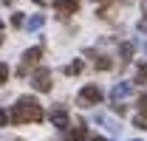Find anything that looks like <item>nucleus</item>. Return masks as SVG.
Here are the masks:
<instances>
[{
    "instance_id": "nucleus-1",
    "label": "nucleus",
    "mask_w": 147,
    "mask_h": 141,
    "mask_svg": "<svg viewBox=\"0 0 147 141\" xmlns=\"http://www.w3.org/2000/svg\"><path fill=\"white\" fill-rule=\"evenodd\" d=\"M11 122L14 124H26V122H42V107L34 96H20L17 105H14V113H11Z\"/></svg>"
},
{
    "instance_id": "nucleus-2",
    "label": "nucleus",
    "mask_w": 147,
    "mask_h": 141,
    "mask_svg": "<svg viewBox=\"0 0 147 141\" xmlns=\"http://www.w3.org/2000/svg\"><path fill=\"white\" fill-rule=\"evenodd\" d=\"M82 107H93L102 102V88L99 85H85V88L79 90V99H76Z\"/></svg>"
},
{
    "instance_id": "nucleus-3",
    "label": "nucleus",
    "mask_w": 147,
    "mask_h": 141,
    "mask_svg": "<svg viewBox=\"0 0 147 141\" xmlns=\"http://www.w3.org/2000/svg\"><path fill=\"white\" fill-rule=\"evenodd\" d=\"M40 56H42V45L28 48V51L23 54V62H20L17 73H20V76H26V73H28V68H34V65H37V59H40Z\"/></svg>"
},
{
    "instance_id": "nucleus-4",
    "label": "nucleus",
    "mask_w": 147,
    "mask_h": 141,
    "mask_svg": "<svg viewBox=\"0 0 147 141\" xmlns=\"http://www.w3.org/2000/svg\"><path fill=\"white\" fill-rule=\"evenodd\" d=\"M31 85H34V90H40V93H48V90H51V70L48 68H37L34 76H31Z\"/></svg>"
},
{
    "instance_id": "nucleus-5",
    "label": "nucleus",
    "mask_w": 147,
    "mask_h": 141,
    "mask_svg": "<svg viewBox=\"0 0 147 141\" xmlns=\"http://www.w3.org/2000/svg\"><path fill=\"white\" fill-rule=\"evenodd\" d=\"M130 90H133L130 82H116L113 90H110V102H125V99L130 96Z\"/></svg>"
},
{
    "instance_id": "nucleus-6",
    "label": "nucleus",
    "mask_w": 147,
    "mask_h": 141,
    "mask_svg": "<svg viewBox=\"0 0 147 141\" xmlns=\"http://www.w3.org/2000/svg\"><path fill=\"white\" fill-rule=\"evenodd\" d=\"M54 9L62 17H68V14H74V11L79 9V0H54Z\"/></svg>"
},
{
    "instance_id": "nucleus-7",
    "label": "nucleus",
    "mask_w": 147,
    "mask_h": 141,
    "mask_svg": "<svg viewBox=\"0 0 147 141\" xmlns=\"http://www.w3.org/2000/svg\"><path fill=\"white\" fill-rule=\"evenodd\" d=\"M51 124H54V127H59V130H65V127H68V113H65L62 107H59V110H54V113H51Z\"/></svg>"
},
{
    "instance_id": "nucleus-8",
    "label": "nucleus",
    "mask_w": 147,
    "mask_h": 141,
    "mask_svg": "<svg viewBox=\"0 0 147 141\" xmlns=\"http://www.w3.org/2000/svg\"><path fill=\"white\" fill-rule=\"evenodd\" d=\"M42 23H45V14H31L23 26H26L28 31H37V28H42Z\"/></svg>"
},
{
    "instance_id": "nucleus-9",
    "label": "nucleus",
    "mask_w": 147,
    "mask_h": 141,
    "mask_svg": "<svg viewBox=\"0 0 147 141\" xmlns=\"http://www.w3.org/2000/svg\"><path fill=\"white\" fill-rule=\"evenodd\" d=\"M133 51H136L133 42H122V45H119V56H122V62H127L130 56H133Z\"/></svg>"
},
{
    "instance_id": "nucleus-10",
    "label": "nucleus",
    "mask_w": 147,
    "mask_h": 141,
    "mask_svg": "<svg viewBox=\"0 0 147 141\" xmlns=\"http://www.w3.org/2000/svg\"><path fill=\"white\" fill-rule=\"evenodd\" d=\"M68 138L71 141H88V130L85 127H74L71 133H68Z\"/></svg>"
},
{
    "instance_id": "nucleus-11",
    "label": "nucleus",
    "mask_w": 147,
    "mask_h": 141,
    "mask_svg": "<svg viewBox=\"0 0 147 141\" xmlns=\"http://www.w3.org/2000/svg\"><path fill=\"white\" fill-rule=\"evenodd\" d=\"M93 65H96L99 70H110V65H113V62H110V56H105V54H99V56L93 59Z\"/></svg>"
},
{
    "instance_id": "nucleus-12",
    "label": "nucleus",
    "mask_w": 147,
    "mask_h": 141,
    "mask_svg": "<svg viewBox=\"0 0 147 141\" xmlns=\"http://www.w3.org/2000/svg\"><path fill=\"white\" fill-rule=\"evenodd\" d=\"M76 73H82V62L79 59H74L71 65H65V76H76Z\"/></svg>"
},
{
    "instance_id": "nucleus-13",
    "label": "nucleus",
    "mask_w": 147,
    "mask_h": 141,
    "mask_svg": "<svg viewBox=\"0 0 147 141\" xmlns=\"http://www.w3.org/2000/svg\"><path fill=\"white\" fill-rule=\"evenodd\" d=\"M136 107H139V113L147 119V93H142V96H139V105H136Z\"/></svg>"
},
{
    "instance_id": "nucleus-14",
    "label": "nucleus",
    "mask_w": 147,
    "mask_h": 141,
    "mask_svg": "<svg viewBox=\"0 0 147 141\" xmlns=\"http://www.w3.org/2000/svg\"><path fill=\"white\" fill-rule=\"evenodd\" d=\"M133 127H139V130H147V119L142 116V113H139V116L133 119Z\"/></svg>"
},
{
    "instance_id": "nucleus-15",
    "label": "nucleus",
    "mask_w": 147,
    "mask_h": 141,
    "mask_svg": "<svg viewBox=\"0 0 147 141\" xmlns=\"http://www.w3.org/2000/svg\"><path fill=\"white\" fill-rule=\"evenodd\" d=\"M9 122H11V113H6V110L0 107V127H6Z\"/></svg>"
},
{
    "instance_id": "nucleus-16",
    "label": "nucleus",
    "mask_w": 147,
    "mask_h": 141,
    "mask_svg": "<svg viewBox=\"0 0 147 141\" xmlns=\"http://www.w3.org/2000/svg\"><path fill=\"white\" fill-rule=\"evenodd\" d=\"M6 79H9V68L0 62V85H6Z\"/></svg>"
},
{
    "instance_id": "nucleus-17",
    "label": "nucleus",
    "mask_w": 147,
    "mask_h": 141,
    "mask_svg": "<svg viewBox=\"0 0 147 141\" xmlns=\"http://www.w3.org/2000/svg\"><path fill=\"white\" fill-rule=\"evenodd\" d=\"M139 82H147V62L139 68Z\"/></svg>"
},
{
    "instance_id": "nucleus-18",
    "label": "nucleus",
    "mask_w": 147,
    "mask_h": 141,
    "mask_svg": "<svg viewBox=\"0 0 147 141\" xmlns=\"http://www.w3.org/2000/svg\"><path fill=\"white\" fill-rule=\"evenodd\" d=\"M23 23H26V20H23V14H14V17H11V26H17V28L23 26Z\"/></svg>"
},
{
    "instance_id": "nucleus-19",
    "label": "nucleus",
    "mask_w": 147,
    "mask_h": 141,
    "mask_svg": "<svg viewBox=\"0 0 147 141\" xmlns=\"http://www.w3.org/2000/svg\"><path fill=\"white\" fill-rule=\"evenodd\" d=\"M88 141H105V138H99V136H96V138H88Z\"/></svg>"
},
{
    "instance_id": "nucleus-20",
    "label": "nucleus",
    "mask_w": 147,
    "mask_h": 141,
    "mask_svg": "<svg viewBox=\"0 0 147 141\" xmlns=\"http://www.w3.org/2000/svg\"><path fill=\"white\" fill-rule=\"evenodd\" d=\"M142 48H144V51H147V42H142Z\"/></svg>"
},
{
    "instance_id": "nucleus-21",
    "label": "nucleus",
    "mask_w": 147,
    "mask_h": 141,
    "mask_svg": "<svg viewBox=\"0 0 147 141\" xmlns=\"http://www.w3.org/2000/svg\"><path fill=\"white\" fill-rule=\"evenodd\" d=\"M0 28H3V20H0Z\"/></svg>"
},
{
    "instance_id": "nucleus-22",
    "label": "nucleus",
    "mask_w": 147,
    "mask_h": 141,
    "mask_svg": "<svg viewBox=\"0 0 147 141\" xmlns=\"http://www.w3.org/2000/svg\"><path fill=\"white\" fill-rule=\"evenodd\" d=\"M0 45H3V37H0Z\"/></svg>"
},
{
    "instance_id": "nucleus-23",
    "label": "nucleus",
    "mask_w": 147,
    "mask_h": 141,
    "mask_svg": "<svg viewBox=\"0 0 147 141\" xmlns=\"http://www.w3.org/2000/svg\"><path fill=\"white\" fill-rule=\"evenodd\" d=\"M34 3H42V0H34Z\"/></svg>"
}]
</instances>
